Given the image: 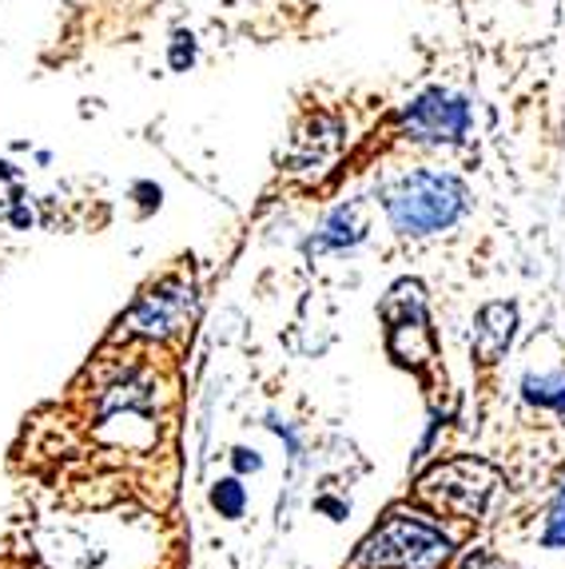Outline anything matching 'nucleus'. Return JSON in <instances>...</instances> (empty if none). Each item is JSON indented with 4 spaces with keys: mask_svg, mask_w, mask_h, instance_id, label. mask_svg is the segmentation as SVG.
Returning <instances> with one entry per match:
<instances>
[{
    "mask_svg": "<svg viewBox=\"0 0 565 569\" xmlns=\"http://www.w3.org/2000/svg\"><path fill=\"white\" fill-rule=\"evenodd\" d=\"M546 546H565V490L557 493L554 510H549V530H546Z\"/></svg>",
    "mask_w": 565,
    "mask_h": 569,
    "instance_id": "nucleus-10",
    "label": "nucleus"
},
{
    "mask_svg": "<svg viewBox=\"0 0 565 569\" xmlns=\"http://www.w3.org/2000/svg\"><path fill=\"white\" fill-rule=\"evenodd\" d=\"M406 132L415 136V140H430V143H450L466 132V123H470V112H466V100L458 96L443 92V88H430L415 100V104L406 108L403 116Z\"/></svg>",
    "mask_w": 565,
    "mask_h": 569,
    "instance_id": "nucleus-5",
    "label": "nucleus"
},
{
    "mask_svg": "<svg viewBox=\"0 0 565 569\" xmlns=\"http://www.w3.org/2000/svg\"><path fill=\"white\" fill-rule=\"evenodd\" d=\"M466 211V188L443 171H410L387 191V216L398 236H434Z\"/></svg>",
    "mask_w": 565,
    "mask_h": 569,
    "instance_id": "nucleus-2",
    "label": "nucleus"
},
{
    "mask_svg": "<svg viewBox=\"0 0 565 569\" xmlns=\"http://www.w3.org/2000/svg\"><path fill=\"white\" fill-rule=\"evenodd\" d=\"M363 236H367L363 211H358V203H350V208H339L327 219V228L311 239V251H327V247H355Z\"/></svg>",
    "mask_w": 565,
    "mask_h": 569,
    "instance_id": "nucleus-7",
    "label": "nucleus"
},
{
    "mask_svg": "<svg viewBox=\"0 0 565 569\" xmlns=\"http://www.w3.org/2000/svg\"><path fill=\"white\" fill-rule=\"evenodd\" d=\"M191 307H196V291L184 279H163L148 295H140V303L128 311V331L143 335V339H171L191 323Z\"/></svg>",
    "mask_w": 565,
    "mask_h": 569,
    "instance_id": "nucleus-4",
    "label": "nucleus"
},
{
    "mask_svg": "<svg viewBox=\"0 0 565 569\" xmlns=\"http://www.w3.org/2000/svg\"><path fill=\"white\" fill-rule=\"evenodd\" d=\"M514 327H518V311L509 303L482 307L478 323H474V355L482 362H498L506 355L509 339H514Z\"/></svg>",
    "mask_w": 565,
    "mask_h": 569,
    "instance_id": "nucleus-6",
    "label": "nucleus"
},
{
    "mask_svg": "<svg viewBox=\"0 0 565 569\" xmlns=\"http://www.w3.org/2000/svg\"><path fill=\"white\" fill-rule=\"evenodd\" d=\"M526 399L537 402V407L565 410V375H529Z\"/></svg>",
    "mask_w": 565,
    "mask_h": 569,
    "instance_id": "nucleus-8",
    "label": "nucleus"
},
{
    "mask_svg": "<svg viewBox=\"0 0 565 569\" xmlns=\"http://www.w3.org/2000/svg\"><path fill=\"white\" fill-rule=\"evenodd\" d=\"M450 558V538L418 513L390 510L363 541L358 569H438Z\"/></svg>",
    "mask_w": 565,
    "mask_h": 569,
    "instance_id": "nucleus-1",
    "label": "nucleus"
},
{
    "mask_svg": "<svg viewBox=\"0 0 565 569\" xmlns=\"http://www.w3.org/2000/svg\"><path fill=\"white\" fill-rule=\"evenodd\" d=\"M494 486H498V470H490L478 458H454V462L434 466L430 475L418 478V498L430 502L438 513L478 518L490 502Z\"/></svg>",
    "mask_w": 565,
    "mask_h": 569,
    "instance_id": "nucleus-3",
    "label": "nucleus"
},
{
    "mask_svg": "<svg viewBox=\"0 0 565 569\" xmlns=\"http://www.w3.org/2000/svg\"><path fill=\"white\" fill-rule=\"evenodd\" d=\"M191 60H196V44H191V37H184V32H179L176 48H171V64H176V68H188Z\"/></svg>",
    "mask_w": 565,
    "mask_h": 569,
    "instance_id": "nucleus-11",
    "label": "nucleus"
},
{
    "mask_svg": "<svg viewBox=\"0 0 565 569\" xmlns=\"http://www.w3.org/2000/svg\"><path fill=\"white\" fill-rule=\"evenodd\" d=\"M211 506H216V510L224 513V518H244V506H247L244 486H239L236 478L219 482L216 490H211Z\"/></svg>",
    "mask_w": 565,
    "mask_h": 569,
    "instance_id": "nucleus-9",
    "label": "nucleus"
},
{
    "mask_svg": "<svg viewBox=\"0 0 565 569\" xmlns=\"http://www.w3.org/2000/svg\"><path fill=\"white\" fill-rule=\"evenodd\" d=\"M236 466L239 470H259V458H255L251 450H236Z\"/></svg>",
    "mask_w": 565,
    "mask_h": 569,
    "instance_id": "nucleus-12",
    "label": "nucleus"
}]
</instances>
